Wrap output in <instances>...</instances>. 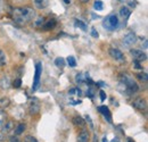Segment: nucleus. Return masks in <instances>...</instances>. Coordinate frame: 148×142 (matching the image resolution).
<instances>
[{"mask_svg":"<svg viewBox=\"0 0 148 142\" xmlns=\"http://www.w3.org/2000/svg\"><path fill=\"white\" fill-rule=\"evenodd\" d=\"M36 16V13L33 9L25 7V8H16L14 9V19L18 23H24L26 20H30L31 18Z\"/></svg>","mask_w":148,"mask_h":142,"instance_id":"nucleus-1","label":"nucleus"},{"mask_svg":"<svg viewBox=\"0 0 148 142\" xmlns=\"http://www.w3.org/2000/svg\"><path fill=\"white\" fill-rule=\"evenodd\" d=\"M121 81H122V83L127 87V89L129 90L131 93H134V92H137V91L139 90L138 84H137L130 76H128L127 74H122V75H121Z\"/></svg>","mask_w":148,"mask_h":142,"instance_id":"nucleus-2","label":"nucleus"},{"mask_svg":"<svg viewBox=\"0 0 148 142\" xmlns=\"http://www.w3.org/2000/svg\"><path fill=\"white\" fill-rule=\"evenodd\" d=\"M119 25V18L116 15H110L103 20V26L108 30V31H114Z\"/></svg>","mask_w":148,"mask_h":142,"instance_id":"nucleus-3","label":"nucleus"},{"mask_svg":"<svg viewBox=\"0 0 148 142\" xmlns=\"http://www.w3.org/2000/svg\"><path fill=\"white\" fill-rule=\"evenodd\" d=\"M42 73V65L41 63H37L36 65V73H34V80H33V85H32V90L36 91L40 84V76Z\"/></svg>","mask_w":148,"mask_h":142,"instance_id":"nucleus-4","label":"nucleus"},{"mask_svg":"<svg viewBox=\"0 0 148 142\" xmlns=\"http://www.w3.org/2000/svg\"><path fill=\"white\" fill-rule=\"evenodd\" d=\"M130 53L132 55L133 59L137 60V61H145L147 59V55L144 53L143 50H139V49H131Z\"/></svg>","mask_w":148,"mask_h":142,"instance_id":"nucleus-5","label":"nucleus"},{"mask_svg":"<svg viewBox=\"0 0 148 142\" xmlns=\"http://www.w3.org/2000/svg\"><path fill=\"white\" fill-rule=\"evenodd\" d=\"M108 53H110V56H111L113 59H115V60H119V61H123L124 60V55H123V53L121 50L116 49V48H111Z\"/></svg>","mask_w":148,"mask_h":142,"instance_id":"nucleus-6","label":"nucleus"},{"mask_svg":"<svg viewBox=\"0 0 148 142\" xmlns=\"http://www.w3.org/2000/svg\"><path fill=\"white\" fill-rule=\"evenodd\" d=\"M132 106L134 107L136 109H138V110H145L146 107H147L146 99H144V98H137V99L133 100Z\"/></svg>","mask_w":148,"mask_h":142,"instance_id":"nucleus-7","label":"nucleus"},{"mask_svg":"<svg viewBox=\"0 0 148 142\" xmlns=\"http://www.w3.org/2000/svg\"><path fill=\"white\" fill-rule=\"evenodd\" d=\"M98 111L107 119L108 123H112V114H111V111H110V109H108V107H106V106L98 107Z\"/></svg>","mask_w":148,"mask_h":142,"instance_id":"nucleus-8","label":"nucleus"},{"mask_svg":"<svg viewBox=\"0 0 148 142\" xmlns=\"http://www.w3.org/2000/svg\"><path fill=\"white\" fill-rule=\"evenodd\" d=\"M136 41H137V36L134 33H128L123 39V43L125 46H132L136 43Z\"/></svg>","mask_w":148,"mask_h":142,"instance_id":"nucleus-9","label":"nucleus"},{"mask_svg":"<svg viewBox=\"0 0 148 142\" xmlns=\"http://www.w3.org/2000/svg\"><path fill=\"white\" fill-rule=\"evenodd\" d=\"M29 109H30V114H37L40 110V104L38 102L37 100H31Z\"/></svg>","mask_w":148,"mask_h":142,"instance_id":"nucleus-10","label":"nucleus"},{"mask_svg":"<svg viewBox=\"0 0 148 142\" xmlns=\"http://www.w3.org/2000/svg\"><path fill=\"white\" fill-rule=\"evenodd\" d=\"M88 141H89V133L86 130L81 131L79 133V135H77V142H88Z\"/></svg>","mask_w":148,"mask_h":142,"instance_id":"nucleus-11","label":"nucleus"},{"mask_svg":"<svg viewBox=\"0 0 148 142\" xmlns=\"http://www.w3.org/2000/svg\"><path fill=\"white\" fill-rule=\"evenodd\" d=\"M34 5L39 9H43L46 7H48L49 5V0H34Z\"/></svg>","mask_w":148,"mask_h":142,"instance_id":"nucleus-12","label":"nucleus"},{"mask_svg":"<svg viewBox=\"0 0 148 142\" xmlns=\"http://www.w3.org/2000/svg\"><path fill=\"white\" fill-rule=\"evenodd\" d=\"M0 87L2 89H8L10 87V80H9V76H3L1 80H0Z\"/></svg>","mask_w":148,"mask_h":142,"instance_id":"nucleus-13","label":"nucleus"},{"mask_svg":"<svg viewBox=\"0 0 148 142\" xmlns=\"http://www.w3.org/2000/svg\"><path fill=\"white\" fill-rule=\"evenodd\" d=\"M120 15L124 18V19H128L129 16L131 15V10H130L128 7L124 6V7H122V8L120 9Z\"/></svg>","mask_w":148,"mask_h":142,"instance_id":"nucleus-14","label":"nucleus"},{"mask_svg":"<svg viewBox=\"0 0 148 142\" xmlns=\"http://www.w3.org/2000/svg\"><path fill=\"white\" fill-rule=\"evenodd\" d=\"M56 25V20L54 18H51V19H49L45 25H43V29L45 30H51V29H54Z\"/></svg>","mask_w":148,"mask_h":142,"instance_id":"nucleus-15","label":"nucleus"},{"mask_svg":"<svg viewBox=\"0 0 148 142\" xmlns=\"http://www.w3.org/2000/svg\"><path fill=\"white\" fill-rule=\"evenodd\" d=\"M73 123L76 126H83L84 125V119H82V117H80V116H75L73 117Z\"/></svg>","mask_w":148,"mask_h":142,"instance_id":"nucleus-16","label":"nucleus"},{"mask_svg":"<svg viewBox=\"0 0 148 142\" xmlns=\"http://www.w3.org/2000/svg\"><path fill=\"white\" fill-rule=\"evenodd\" d=\"M13 127H14L13 122H7V123L5 124V126H3L2 132H3V133H8V132H10V131L13 130Z\"/></svg>","mask_w":148,"mask_h":142,"instance_id":"nucleus-17","label":"nucleus"},{"mask_svg":"<svg viewBox=\"0 0 148 142\" xmlns=\"http://www.w3.org/2000/svg\"><path fill=\"white\" fill-rule=\"evenodd\" d=\"M55 65L57 66V67H59V68L64 67V66H65V60H64V58H62V57L56 58V59H55Z\"/></svg>","mask_w":148,"mask_h":142,"instance_id":"nucleus-18","label":"nucleus"},{"mask_svg":"<svg viewBox=\"0 0 148 142\" xmlns=\"http://www.w3.org/2000/svg\"><path fill=\"white\" fill-rule=\"evenodd\" d=\"M88 79V76L87 75H83V74H77V76H76V82L79 83V84H82V83H84V81Z\"/></svg>","mask_w":148,"mask_h":142,"instance_id":"nucleus-19","label":"nucleus"},{"mask_svg":"<svg viewBox=\"0 0 148 142\" xmlns=\"http://www.w3.org/2000/svg\"><path fill=\"white\" fill-rule=\"evenodd\" d=\"M93 7H95L96 10H103V8H104L103 1H100V0H96L95 3H93Z\"/></svg>","mask_w":148,"mask_h":142,"instance_id":"nucleus-20","label":"nucleus"},{"mask_svg":"<svg viewBox=\"0 0 148 142\" xmlns=\"http://www.w3.org/2000/svg\"><path fill=\"white\" fill-rule=\"evenodd\" d=\"M25 131V125L24 124H19L17 127H16V130H15V134L16 135H21L23 132Z\"/></svg>","mask_w":148,"mask_h":142,"instance_id":"nucleus-21","label":"nucleus"},{"mask_svg":"<svg viewBox=\"0 0 148 142\" xmlns=\"http://www.w3.org/2000/svg\"><path fill=\"white\" fill-rule=\"evenodd\" d=\"M75 25H76V26H79V27H80L82 31H87V25H86V24H84L82 20L76 19V20H75Z\"/></svg>","mask_w":148,"mask_h":142,"instance_id":"nucleus-22","label":"nucleus"},{"mask_svg":"<svg viewBox=\"0 0 148 142\" xmlns=\"http://www.w3.org/2000/svg\"><path fill=\"white\" fill-rule=\"evenodd\" d=\"M5 64H6V53L0 50V67L5 66Z\"/></svg>","mask_w":148,"mask_h":142,"instance_id":"nucleus-23","label":"nucleus"},{"mask_svg":"<svg viewBox=\"0 0 148 142\" xmlns=\"http://www.w3.org/2000/svg\"><path fill=\"white\" fill-rule=\"evenodd\" d=\"M67 63H69V65H70L71 67H75V66H76V60H75V58H74L73 56H69Z\"/></svg>","mask_w":148,"mask_h":142,"instance_id":"nucleus-24","label":"nucleus"},{"mask_svg":"<svg viewBox=\"0 0 148 142\" xmlns=\"http://www.w3.org/2000/svg\"><path fill=\"white\" fill-rule=\"evenodd\" d=\"M138 77H139L141 81H144V82H147L148 81L147 73H140V74H138Z\"/></svg>","mask_w":148,"mask_h":142,"instance_id":"nucleus-25","label":"nucleus"},{"mask_svg":"<svg viewBox=\"0 0 148 142\" xmlns=\"http://www.w3.org/2000/svg\"><path fill=\"white\" fill-rule=\"evenodd\" d=\"M24 142H38V140L36 138H33V137H31V135H27L26 138H25V140Z\"/></svg>","mask_w":148,"mask_h":142,"instance_id":"nucleus-26","label":"nucleus"},{"mask_svg":"<svg viewBox=\"0 0 148 142\" xmlns=\"http://www.w3.org/2000/svg\"><path fill=\"white\" fill-rule=\"evenodd\" d=\"M13 85H14V88H19V87L22 85V81H21V79L15 80V81L13 82Z\"/></svg>","mask_w":148,"mask_h":142,"instance_id":"nucleus-27","label":"nucleus"},{"mask_svg":"<svg viewBox=\"0 0 148 142\" xmlns=\"http://www.w3.org/2000/svg\"><path fill=\"white\" fill-rule=\"evenodd\" d=\"M133 67L137 68V70H143V66L140 65V61H137V60L133 61Z\"/></svg>","mask_w":148,"mask_h":142,"instance_id":"nucleus-28","label":"nucleus"},{"mask_svg":"<svg viewBox=\"0 0 148 142\" xmlns=\"http://www.w3.org/2000/svg\"><path fill=\"white\" fill-rule=\"evenodd\" d=\"M95 90H93V88H90V89H88V91H87V96L88 97H90V98H92L93 94H95V92H93Z\"/></svg>","mask_w":148,"mask_h":142,"instance_id":"nucleus-29","label":"nucleus"},{"mask_svg":"<svg viewBox=\"0 0 148 142\" xmlns=\"http://www.w3.org/2000/svg\"><path fill=\"white\" fill-rule=\"evenodd\" d=\"M86 119H87V122H88V123H89V125H90V128H93L92 121H91V118H90V117H89V116H88V115H87V116H86Z\"/></svg>","mask_w":148,"mask_h":142,"instance_id":"nucleus-30","label":"nucleus"},{"mask_svg":"<svg viewBox=\"0 0 148 142\" xmlns=\"http://www.w3.org/2000/svg\"><path fill=\"white\" fill-rule=\"evenodd\" d=\"M91 36L93 38H98V32L96 31V29H91Z\"/></svg>","mask_w":148,"mask_h":142,"instance_id":"nucleus-31","label":"nucleus"},{"mask_svg":"<svg viewBox=\"0 0 148 142\" xmlns=\"http://www.w3.org/2000/svg\"><path fill=\"white\" fill-rule=\"evenodd\" d=\"M99 93H100V100H101V101H104V100L106 99V94H105V92H103V91H100Z\"/></svg>","mask_w":148,"mask_h":142,"instance_id":"nucleus-32","label":"nucleus"},{"mask_svg":"<svg viewBox=\"0 0 148 142\" xmlns=\"http://www.w3.org/2000/svg\"><path fill=\"white\" fill-rule=\"evenodd\" d=\"M43 22H45V19H43V18H39V20H37V23H36V24H37L38 26H39V25H40L41 23L43 24Z\"/></svg>","mask_w":148,"mask_h":142,"instance_id":"nucleus-33","label":"nucleus"},{"mask_svg":"<svg viewBox=\"0 0 148 142\" xmlns=\"http://www.w3.org/2000/svg\"><path fill=\"white\" fill-rule=\"evenodd\" d=\"M9 142H19V140L17 139V138H15V137H14V138H12V139H10V141Z\"/></svg>","mask_w":148,"mask_h":142,"instance_id":"nucleus-34","label":"nucleus"},{"mask_svg":"<svg viewBox=\"0 0 148 142\" xmlns=\"http://www.w3.org/2000/svg\"><path fill=\"white\" fill-rule=\"evenodd\" d=\"M144 49H147L148 48V42H147V40H145V42H144V47H143Z\"/></svg>","mask_w":148,"mask_h":142,"instance_id":"nucleus-35","label":"nucleus"},{"mask_svg":"<svg viewBox=\"0 0 148 142\" xmlns=\"http://www.w3.org/2000/svg\"><path fill=\"white\" fill-rule=\"evenodd\" d=\"M75 92H76V89H71V90H70V92H69V93H70V94H74Z\"/></svg>","mask_w":148,"mask_h":142,"instance_id":"nucleus-36","label":"nucleus"},{"mask_svg":"<svg viewBox=\"0 0 148 142\" xmlns=\"http://www.w3.org/2000/svg\"><path fill=\"white\" fill-rule=\"evenodd\" d=\"M64 2H65L66 5H69V3H71V0H64Z\"/></svg>","mask_w":148,"mask_h":142,"instance_id":"nucleus-37","label":"nucleus"},{"mask_svg":"<svg viewBox=\"0 0 148 142\" xmlns=\"http://www.w3.org/2000/svg\"><path fill=\"white\" fill-rule=\"evenodd\" d=\"M103 142H108V141H107V139H106V138H104V139H103Z\"/></svg>","mask_w":148,"mask_h":142,"instance_id":"nucleus-38","label":"nucleus"},{"mask_svg":"<svg viewBox=\"0 0 148 142\" xmlns=\"http://www.w3.org/2000/svg\"><path fill=\"white\" fill-rule=\"evenodd\" d=\"M81 2H88V0H80Z\"/></svg>","mask_w":148,"mask_h":142,"instance_id":"nucleus-39","label":"nucleus"},{"mask_svg":"<svg viewBox=\"0 0 148 142\" xmlns=\"http://www.w3.org/2000/svg\"><path fill=\"white\" fill-rule=\"evenodd\" d=\"M128 142H134V141H132L131 139H129V140H128Z\"/></svg>","mask_w":148,"mask_h":142,"instance_id":"nucleus-40","label":"nucleus"}]
</instances>
